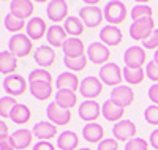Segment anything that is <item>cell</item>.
I'll use <instances>...</instances> for the list:
<instances>
[{"label":"cell","instance_id":"1","mask_svg":"<svg viewBox=\"0 0 158 150\" xmlns=\"http://www.w3.org/2000/svg\"><path fill=\"white\" fill-rule=\"evenodd\" d=\"M8 51L18 59H25V57H29L33 51V41L27 35H22V33L13 35L8 41Z\"/></svg>","mask_w":158,"mask_h":150},{"label":"cell","instance_id":"2","mask_svg":"<svg viewBox=\"0 0 158 150\" xmlns=\"http://www.w3.org/2000/svg\"><path fill=\"white\" fill-rule=\"evenodd\" d=\"M104 13V21L109 22V25H118L125 22L127 16H128V10L125 6L123 2H118V0H112L108 2L103 8Z\"/></svg>","mask_w":158,"mask_h":150},{"label":"cell","instance_id":"3","mask_svg":"<svg viewBox=\"0 0 158 150\" xmlns=\"http://www.w3.org/2000/svg\"><path fill=\"white\" fill-rule=\"evenodd\" d=\"M100 81L104 85H111V87H118L122 85V81H123V70H120V66L114 62H109L106 65H103L100 68V73H98Z\"/></svg>","mask_w":158,"mask_h":150},{"label":"cell","instance_id":"4","mask_svg":"<svg viewBox=\"0 0 158 150\" xmlns=\"http://www.w3.org/2000/svg\"><path fill=\"white\" fill-rule=\"evenodd\" d=\"M155 30V22L153 19H141V21H135V22H131L130 25V36L136 40V41H146V40L153 33Z\"/></svg>","mask_w":158,"mask_h":150},{"label":"cell","instance_id":"5","mask_svg":"<svg viewBox=\"0 0 158 150\" xmlns=\"http://www.w3.org/2000/svg\"><path fill=\"white\" fill-rule=\"evenodd\" d=\"M2 87L6 92V95L15 98V97H19V95H24L27 92L29 84H27V79L22 77L21 74H11L3 79Z\"/></svg>","mask_w":158,"mask_h":150},{"label":"cell","instance_id":"6","mask_svg":"<svg viewBox=\"0 0 158 150\" xmlns=\"http://www.w3.org/2000/svg\"><path fill=\"white\" fill-rule=\"evenodd\" d=\"M87 57H89V62H92L94 65H101L103 66V65L109 63L108 60L111 59V51L101 41H94L87 48Z\"/></svg>","mask_w":158,"mask_h":150},{"label":"cell","instance_id":"7","mask_svg":"<svg viewBox=\"0 0 158 150\" xmlns=\"http://www.w3.org/2000/svg\"><path fill=\"white\" fill-rule=\"evenodd\" d=\"M46 115H48V120L51 123H54L56 127H62V125H68L71 122V111L68 109H63L60 107L56 101H52L48 104L46 107Z\"/></svg>","mask_w":158,"mask_h":150},{"label":"cell","instance_id":"8","mask_svg":"<svg viewBox=\"0 0 158 150\" xmlns=\"http://www.w3.org/2000/svg\"><path fill=\"white\" fill-rule=\"evenodd\" d=\"M103 92V82L97 76H87L81 81V87H79V93L82 95V98L87 100H95L98 98Z\"/></svg>","mask_w":158,"mask_h":150},{"label":"cell","instance_id":"9","mask_svg":"<svg viewBox=\"0 0 158 150\" xmlns=\"http://www.w3.org/2000/svg\"><path fill=\"white\" fill-rule=\"evenodd\" d=\"M79 18L89 29H95L100 27L104 21V13L98 6H81L79 8Z\"/></svg>","mask_w":158,"mask_h":150},{"label":"cell","instance_id":"10","mask_svg":"<svg viewBox=\"0 0 158 150\" xmlns=\"http://www.w3.org/2000/svg\"><path fill=\"white\" fill-rule=\"evenodd\" d=\"M46 16L49 21L56 22L59 25V22H65L70 16H68V3L65 0H51L46 6Z\"/></svg>","mask_w":158,"mask_h":150},{"label":"cell","instance_id":"11","mask_svg":"<svg viewBox=\"0 0 158 150\" xmlns=\"http://www.w3.org/2000/svg\"><path fill=\"white\" fill-rule=\"evenodd\" d=\"M138 128L131 120H120L112 127V136L114 139L120 142H130L131 139L136 138Z\"/></svg>","mask_w":158,"mask_h":150},{"label":"cell","instance_id":"12","mask_svg":"<svg viewBox=\"0 0 158 150\" xmlns=\"http://www.w3.org/2000/svg\"><path fill=\"white\" fill-rule=\"evenodd\" d=\"M77 114L84 122H97L98 117L101 115V104L97 100H85L79 104L77 107Z\"/></svg>","mask_w":158,"mask_h":150},{"label":"cell","instance_id":"13","mask_svg":"<svg viewBox=\"0 0 158 150\" xmlns=\"http://www.w3.org/2000/svg\"><path fill=\"white\" fill-rule=\"evenodd\" d=\"M109 100L114 101L117 106L125 109V107H128L135 103V92L130 85H118V87L112 89Z\"/></svg>","mask_w":158,"mask_h":150},{"label":"cell","instance_id":"14","mask_svg":"<svg viewBox=\"0 0 158 150\" xmlns=\"http://www.w3.org/2000/svg\"><path fill=\"white\" fill-rule=\"evenodd\" d=\"M33 60L40 65V68H49L56 63L57 60V54L56 51L52 49L49 44H41V46H38L33 52Z\"/></svg>","mask_w":158,"mask_h":150},{"label":"cell","instance_id":"15","mask_svg":"<svg viewBox=\"0 0 158 150\" xmlns=\"http://www.w3.org/2000/svg\"><path fill=\"white\" fill-rule=\"evenodd\" d=\"M146 49L141 46H131L123 52V62L125 66H131V68H142L146 65Z\"/></svg>","mask_w":158,"mask_h":150},{"label":"cell","instance_id":"16","mask_svg":"<svg viewBox=\"0 0 158 150\" xmlns=\"http://www.w3.org/2000/svg\"><path fill=\"white\" fill-rule=\"evenodd\" d=\"M100 41L103 44H106L108 48L112 46H118L123 41V33L122 30L118 29L117 25H104L103 29L100 30Z\"/></svg>","mask_w":158,"mask_h":150},{"label":"cell","instance_id":"17","mask_svg":"<svg viewBox=\"0 0 158 150\" xmlns=\"http://www.w3.org/2000/svg\"><path fill=\"white\" fill-rule=\"evenodd\" d=\"M33 11H35V5L30 2V0H11L10 2V13L15 15L18 19H32L33 16Z\"/></svg>","mask_w":158,"mask_h":150},{"label":"cell","instance_id":"18","mask_svg":"<svg viewBox=\"0 0 158 150\" xmlns=\"http://www.w3.org/2000/svg\"><path fill=\"white\" fill-rule=\"evenodd\" d=\"M35 138V134L32 130H27V128H19L16 130L15 133L11 134V144L16 150H25L32 145V141Z\"/></svg>","mask_w":158,"mask_h":150},{"label":"cell","instance_id":"19","mask_svg":"<svg viewBox=\"0 0 158 150\" xmlns=\"http://www.w3.org/2000/svg\"><path fill=\"white\" fill-rule=\"evenodd\" d=\"M49 27L46 25L44 19L41 18H32L27 22V27H25V35H27L32 41H36V40H41L44 35H48Z\"/></svg>","mask_w":158,"mask_h":150},{"label":"cell","instance_id":"20","mask_svg":"<svg viewBox=\"0 0 158 150\" xmlns=\"http://www.w3.org/2000/svg\"><path fill=\"white\" fill-rule=\"evenodd\" d=\"M46 40L51 48H63L65 43L68 40V33L65 32V29L62 25H51L49 30H48V35H46Z\"/></svg>","mask_w":158,"mask_h":150},{"label":"cell","instance_id":"21","mask_svg":"<svg viewBox=\"0 0 158 150\" xmlns=\"http://www.w3.org/2000/svg\"><path fill=\"white\" fill-rule=\"evenodd\" d=\"M35 138L40 141H49L52 138H59L57 134V127L51 122H38V123L33 125L32 128Z\"/></svg>","mask_w":158,"mask_h":150},{"label":"cell","instance_id":"22","mask_svg":"<svg viewBox=\"0 0 158 150\" xmlns=\"http://www.w3.org/2000/svg\"><path fill=\"white\" fill-rule=\"evenodd\" d=\"M56 87L57 90H71L76 92L81 87V81L74 73H60L56 79Z\"/></svg>","mask_w":158,"mask_h":150},{"label":"cell","instance_id":"23","mask_svg":"<svg viewBox=\"0 0 158 150\" xmlns=\"http://www.w3.org/2000/svg\"><path fill=\"white\" fill-rule=\"evenodd\" d=\"M123 114H125V109L120 107V106H117L111 100H106V101L101 104V115L106 119L108 122H115V123H117V122L123 120L122 119Z\"/></svg>","mask_w":158,"mask_h":150},{"label":"cell","instance_id":"24","mask_svg":"<svg viewBox=\"0 0 158 150\" xmlns=\"http://www.w3.org/2000/svg\"><path fill=\"white\" fill-rule=\"evenodd\" d=\"M63 54H65V57H68V59H77V57H82L85 56L84 51V43H82V40L81 38H73L70 36L67 40V43H65V46L62 48Z\"/></svg>","mask_w":158,"mask_h":150},{"label":"cell","instance_id":"25","mask_svg":"<svg viewBox=\"0 0 158 150\" xmlns=\"http://www.w3.org/2000/svg\"><path fill=\"white\" fill-rule=\"evenodd\" d=\"M82 138L90 144H100L104 141V128L100 123H85L82 128Z\"/></svg>","mask_w":158,"mask_h":150},{"label":"cell","instance_id":"26","mask_svg":"<svg viewBox=\"0 0 158 150\" xmlns=\"http://www.w3.org/2000/svg\"><path fill=\"white\" fill-rule=\"evenodd\" d=\"M18 70V57H15L10 51H2L0 52V73L6 76L16 74Z\"/></svg>","mask_w":158,"mask_h":150},{"label":"cell","instance_id":"27","mask_svg":"<svg viewBox=\"0 0 158 150\" xmlns=\"http://www.w3.org/2000/svg\"><path fill=\"white\" fill-rule=\"evenodd\" d=\"M77 145H79V136L74 131L67 130L59 134L57 147L60 150H77Z\"/></svg>","mask_w":158,"mask_h":150},{"label":"cell","instance_id":"28","mask_svg":"<svg viewBox=\"0 0 158 150\" xmlns=\"http://www.w3.org/2000/svg\"><path fill=\"white\" fill-rule=\"evenodd\" d=\"M29 90L32 93V97H35L36 100H49L54 93V89H52V84L48 82H32L29 84Z\"/></svg>","mask_w":158,"mask_h":150},{"label":"cell","instance_id":"29","mask_svg":"<svg viewBox=\"0 0 158 150\" xmlns=\"http://www.w3.org/2000/svg\"><path fill=\"white\" fill-rule=\"evenodd\" d=\"M54 101L63 107V109H71L77 104V97H76V92H71V90H57L56 97H54Z\"/></svg>","mask_w":158,"mask_h":150},{"label":"cell","instance_id":"30","mask_svg":"<svg viewBox=\"0 0 158 150\" xmlns=\"http://www.w3.org/2000/svg\"><path fill=\"white\" fill-rule=\"evenodd\" d=\"M30 119H32V109L27 104H22V103H18V106L13 109L11 117H10V120H13L18 125L29 123Z\"/></svg>","mask_w":158,"mask_h":150},{"label":"cell","instance_id":"31","mask_svg":"<svg viewBox=\"0 0 158 150\" xmlns=\"http://www.w3.org/2000/svg\"><path fill=\"white\" fill-rule=\"evenodd\" d=\"M63 29H65V32H67L68 35H71L73 38H79V36L84 33L85 25H84V22L81 21V18H79V16H70L67 21L63 22Z\"/></svg>","mask_w":158,"mask_h":150},{"label":"cell","instance_id":"32","mask_svg":"<svg viewBox=\"0 0 158 150\" xmlns=\"http://www.w3.org/2000/svg\"><path fill=\"white\" fill-rule=\"evenodd\" d=\"M123 81L130 85H139L144 82V77H146V71L142 68H131V66H123Z\"/></svg>","mask_w":158,"mask_h":150},{"label":"cell","instance_id":"33","mask_svg":"<svg viewBox=\"0 0 158 150\" xmlns=\"http://www.w3.org/2000/svg\"><path fill=\"white\" fill-rule=\"evenodd\" d=\"M3 25H5V29H6L10 33H18V35H19L21 30L27 27V22L22 21V19H18L15 15L8 13V15L5 16V19H3Z\"/></svg>","mask_w":158,"mask_h":150},{"label":"cell","instance_id":"34","mask_svg":"<svg viewBox=\"0 0 158 150\" xmlns=\"http://www.w3.org/2000/svg\"><path fill=\"white\" fill-rule=\"evenodd\" d=\"M152 15H153V11L149 5L138 3L131 10V21L135 22V21H141V19H152Z\"/></svg>","mask_w":158,"mask_h":150},{"label":"cell","instance_id":"35","mask_svg":"<svg viewBox=\"0 0 158 150\" xmlns=\"http://www.w3.org/2000/svg\"><path fill=\"white\" fill-rule=\"evenodd\" d=\"M16 106H18L16 98L10 97V95L0 98V115H2V119H10L13 109H15Z\"/></svg>","mask_w":158,"mask_h":150},{"label":"cell","instance_id":"36","mask_svg":"<svg viewBox=\"0 0 158 150\" xmlns=\"http://www.w3.org/2000/svg\"><path fill=\"white\" fill-rule=\"evenodd\" d=\"M87 62H89V57H87V54L82 57H77V59H68V57H63V65L68 68L70 71H82L84 68L87 66Z\"/></svg>","mask_w":158,"mask_h":150},{"label":"cell","instance_id":"37","mask_svg":"<svg viewBox=\"0 0 158 150\" xmlns=\"http://www.w3.org/2000/svg\"><path fill=\"white\" fill-rule=\"evenodd\" d=\"M32 82H48L52 84V76L48 70L44 68H36V70H32L29 73V84Z\"/></svg>","mask_w":158,"mask_h":150},{"label":"cell","instance_id":"38","mask_svg":"<svg viewBox=\"0 0 158 150\" xmlns=\"http://www.w3.org/2000/svg\"><path fill=\"white\" fill-rule=\"evenodd\" d=\"M144 119H146L147 123L158 127V106L156 104H150L144 109Z\"/></svg>","mask_w":158,"mask_h":150},{"label":"cell","instance_id":"39","mask_svg":"<svg viewBox=\"0 0 158 150\" xmlns=\"http://www.w3.org/2000/svg\"><path fill=\"white\" fill-rule=\"evenodd\" d=\"M125 150H149V142L142 138H135L125 144Z\"/></svg>","mask_w":158,"mask_h":150},{"label":"cell","instance_id":"40","mask_svg":"<svg viewBox=\"0 0 158 150\" xmlns=\"http://www.w3.org/2000/svg\"><path fill=\"white\" fill-rule=\"evenodd\" d=\"M146 76L150 81H153L155 84H158V65L153 60L147 62V65H146Z\"/></svg>","mask_w":158,"mask_h":150},{"label":"cell","instance_id":"41","mask_svg":"<svg viewBox=\"0 0 158 150\" xmlns=\"http://www.w3.org/2000/svg\"><path fill=\"white\" fill-rule=\"evenodd\" d=\"M97 150H118V141L114 138H106L98 144Z\"/></svg>","mask_w":158,"mask_h":150},{"label":"cell","instance_id":"42","mask_svg":"<svg viewBox=\"0 0 158 150\" xmlns=\"http://www.w3.org/2000/svg\"><path fill=\"white\" fill-rule=\"evenodd\" d=\"M142 48L146 49H153V51H158V29L153 30V33L142 43Z\"/></svg>","mask_w":158,"mask_h":150},{"label":"cell","instance_id":"43","mask_svg":"<svg viewBox=\"0 0 158 150\" xmlns=\"http://www.w3.org/2000/svg\"><path fill=\"white\" fill-rule=\"evenodd\" d=\"M32 150H56V145L49 141H38Z\"/></svg>","mask_w":158,"mask_h":150},{"label":"cell","instance_id":"44","mask_svg":"<svg viewBox=\"0 0 158 150\" xmlns=\"http://www.w3.org/2000/svg\"><path fill=\"white\" fill-rule=\"evenodd\" d=\"M11 136H0V150H16L11 144Z\"/></svg>","mask_w":158,"mask_h":150},{"label":"cell","instance_id":"45","mask_svg":"<svg viewBox=\"0 0 158 150\" xmlns=\"http://www.w3.org/2000/svg\"><path fill=\"white\" fill-rule=\"evenodd\" d=\"M149 100H150L153 104L158 106V84L150 85V89H149Z\"/></svg>","mask_w":158,"mask_h":150},{"label":"cell","instance_id":"46","mask_svg":"<svg viewBox=\"0 0 158 150\" xmlns=\"http://www.w3.org/2000/svg\"><path fill=\"white\" fill-rule=\"evenodd\" d=\"M149 144H150L153 148L158 150V128L150 133V136H149Z\"/></svg>","mask_w":158,"mask_h":150},{"label":"cell","instance_id":"47","mask_svg":"<svg viewBox=\"0 0 158 150\" xmlns=\"http://www.w3.org/2000/svg\"><path fill=\"white\" fill-rule=\"evenodd\" d=\"M0 130H2V133H0V136H10L8 134V127H6V123L2 120L0 122Z\"/></svg>","mask_w":158,"mask_h":150},{"label":"cell","instance_id":"48","mask_svg":"<svg viewBox=\"0 0 158 150\" xmlns=\"http://www.w3.org/2000/svg\"><path fill=\"white\" fill-rule=\"evenodd\" d=\"M153 62L158 65V51H155V52H153Z\"/></svg>","mask_w":158,"mask_h":150},{"label":"cell","instance_id":"49","mask_svg":"<svg viewBox=\"0 0 158 150\" xmlns=\"http://www.w3.org/2000/svg\"><path fill=\"white\" fill-rule=\"evenodd\" d=\"M77 150H92V148H84V147H82V148H77Z\"/></svg>","mask_w":158,"mask_h":150}]
</instances>
